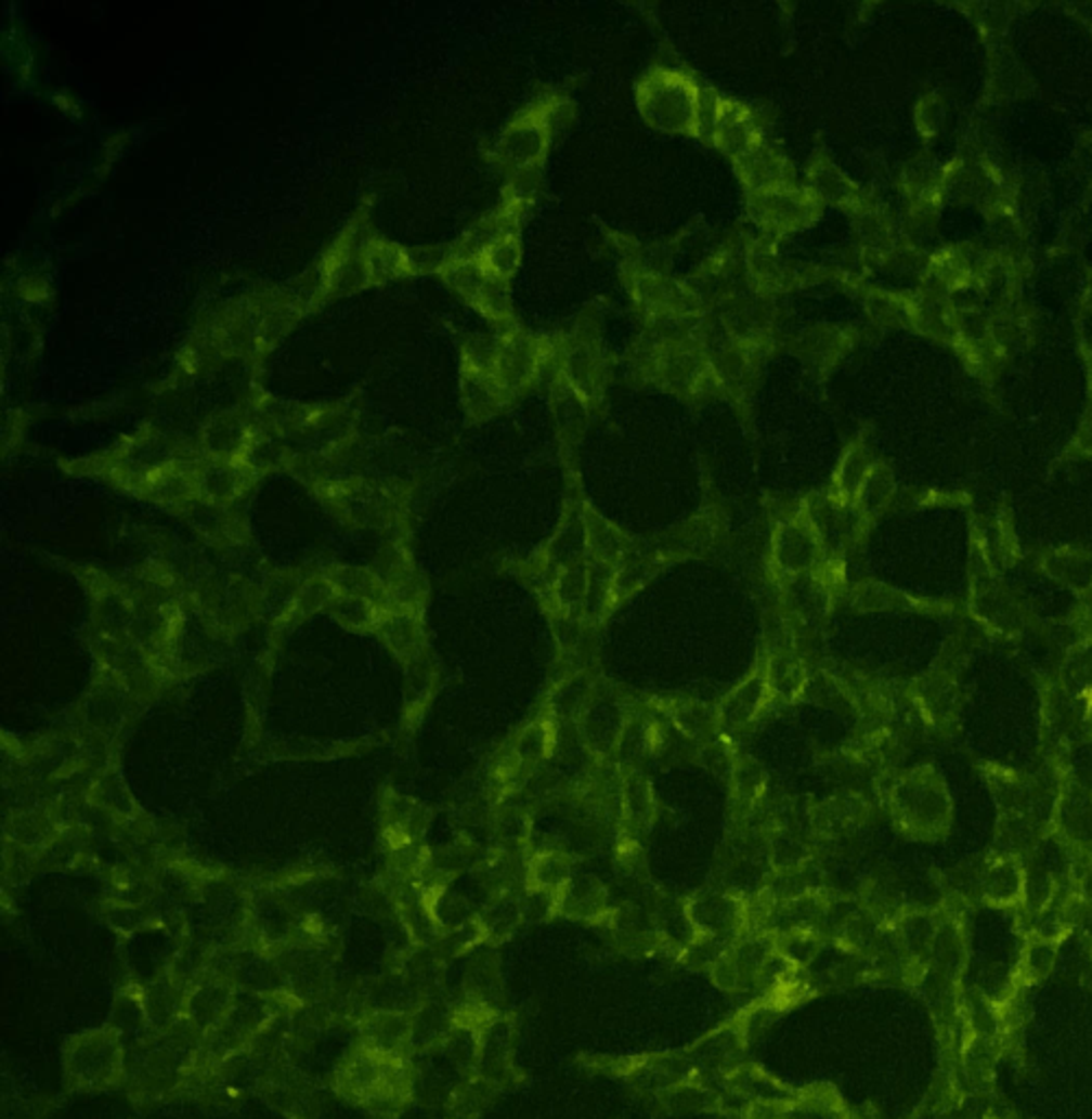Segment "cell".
<instances>
[{"mask_svg":"<svg viewBox=\"0 0 1092 1119\" xmlns=\"http://www.w3.org/2000/svg\"><path fill=\"white\" fill-rule=\"evenodd\" d=\"M704 92L689 73L653 66L636 81V105L647 126L700 139Z\"/></svg>","mask_w":1092,"mask_h":1119,"instance_id":"6da1fadb","label":"cell"},{"mask_svg":"<svg viewBox=\"0 0 1092 1119\" xmlns=\"http://www.w3.org/2000/svg\"><path fill=\"white\" fill-rule=\"evenodd\" d=\"M765 674L769 693L780 695L782 700H795L797 695H802L808 682V676L804 674V667L791 648L774 650V654L765 663Z\"/></svg>","mask_w":1092,"mask_h":1119,"instance_id":"d6986e66","label":"cell"},{"mask_svg":"<svg viewBox=\"0 0 1092 1119\" xmlns=\"http://www.w3.org/2000/svg\"><path fill=\"white\" fill-rule=\"evenodd\" d=\"M554 743H556L554 721L535 719L520 732V737L516 741V749H514V757L520 766H537L551 757Z\"/></svg>","mask_w":1092,"mask_h":1119,"instance_id":"cb8c5ba5","label":"cell"},{"mask_svg":"<svg viewBox=\"0 0 1092 1119\" xmlns=\"http://www.w3.org/2000/svg\"><path fill=\"white\" fill-rule=\"evenodd\" d=\"M872 466H874V461H872L868 448L861 444H853L844 453V457L835 470L833 487H831L833 499H837L842 504H857V496H859Z\"/></svg>","mask_w":1092,"mask_h":1119,"instance_id":"e0dca14e","label":"cell"},{"mask_svg":"<svg viewBox=\"0 0 1092 1119\" xmlns=\"http://www.w3.org/2000/svg\"><path fill=\"white\" fill-rule=\"evenodd\" d=\"M531 882L537 890H562L571 882V859L564 853H537L531 861Z\"/></svg>","mask_w":1092,"mask_h":1119,"instance_id":"f1b7e54d","label":"cell"},{"mask_svg":"<svg viewBox=\"0 0 1092 1119\" xmlns=\"http://www.w3.org/2000/svg\"><path fill=\"white\" fill-rule=\"evenodd\" d=\"M361 265L365 272L367 287L416 276L412 250H406V247L385 236H378L376 232L363 245Z\"/></svg>","mask_w":1092,"mask_h":1119,"instance_id":"30bf717a","label":"cell"},{"mask_svg":"<svg viewBox=\"0 0 1092 1119\" xmlns=\"http://www.w3.org/2000/svg\"><path fill=\"white\" fill-rule=\"evenodd\" d=\"M1081 897H1083V901L1092 908V870H1090V873H1088V875L1083 877V882H1081Z\"/></svg>","mask_w":1092,"mask_h":1119,"instance_id":"f35d334b","label":"cell"},{"mask_svg":"<svg viewBox=\"0 0 1092 1119\" xmlns=\"http://www.w3.org/2000/svg\"><path fill=\"white\" fill-rule=\"evenodd\" d=\"M673 726L696 743H708L715 739L719 724V711L702 702H679L668 708Z\"/></svg>","mask_w":1092,"mask_h":1119,"instance_id":"ffe728a7","label":"cell"},{"mask_svg":"<svg viewBox=\"0 0 1092 1119\" xmlns=\"http://www.w3.org/2000/svg\"><path fill=\"white\" fill-rule=\"evenodd\" d=\"M732 165L745 188V195L795 184V173L789 158L767 141L737 158Z\"/></svg>","mask_w":1092,"mask_h":1119,"instance_id":"9c48e42d","label":"cell"},{"mask_svg":"<svg viewBox=\"0 0 1092 1119\" xmlns=\"http://www.w3.org/2000/svg\"><path fill=\"white\" fill-rule=\"evenodd\" d=\"M18 294L27 302H47L51 298V287L49 281L42 276H25L18 283Z\"/></svg>","mask_w":1092,"mask_h":1119,"instance_id":"8d00e7d4","label":"cell"},{"mask_svg":"<svg viewBox=\"0 0 1092 1119\" xmlns=\"http://www.w3.org/2000/svg\"><path fill=\"white\" fill-rule=\"evenodd\" d=\"M732 796L741 809L750 811L763 796L767 785V775L763 766L752 757H737L732 768Z\"/></svg>","mask_w":1092,"mask_h":1119,"instance_id":"4316f807","label":"cell"},{"mask_svg":"<svg viewBox=\"0 0 1092 1119\" xmlns=\"http://www.w3.org/2000/svg\"><path fill=\"white\" fill-rule=\"evenodd\" d=\"M786 599L795 614L812 619L815 614H822L829 610L831 593L829 584H824L815 573H808L786 577Z\"/></svg>","mask_w":1092,"mask_h":1119,"instance_id":"603a6c76","label":"cell"},{"mask_svg":"<svg viewBox=\"0 0 1092 1119\" xmlns=\"http://www.w3.org/2000/svg\"><path fill=\"white\" fill-rule=\"evenodd\" d=\"M509 403L514 401L485 367L461 359V405L470 418L487 420Z\"/></svg>","mask_w":1092,"mask_h":1119,"instance_id":"8fae6325","label":"cell"},{"mask_svg":"<svg viewBox=\"0 0 1092 1119\" xmlns=\"http://www.w3.org/2000/svg\"><path fill=\"white\" fill-rule=\"evenodd\" d=\"M896 824L915 837H937L950 822V798L933 768L905 775L889 794Z\"/></svg>","mask_w":1092,"mask_h":1119,"instance_id":"3957f363","label":"cell"},{"mask_svg":"<svg viewBox=\"0 0 1092 1119\" xmlns=\"http://www.w3.org/2000/svg\"><path fill=\"white\" fill-rule=\"evenodd\" d=\"M1044 567L1055 580L1068 584L1072 590L1083 593L1092 588V556L1088 554L1057 551L1044 560Z\"/></svg>","mask_w":1092,"mask_h":1119,"instance_id":"484cf974","label":"cell"},{"mask_svg":"<svg viewBox=\"0 0 1092 1119\" xmlns=\"http://www.w3.org/2000/svg\"><path fill=\"white\" fill-rule=\"evenodd\" d=\"M627 724V706L621 693L606 682H595L577 711V726L586 749L595 757L608 759L619 751Z\"/></svg>","mask_w":1092,"mask_h":1119,"instance_id":"8992f818","label":"cell"},{"mask_svg":"<svg viewBox=\"0 0 1092 1119\" xmlns=\"http://www.w3.org/2000/svg\"><path fill=\"white\" fill-rule=\"evenodd\" d=\"M824 551L827 547L808 519L804 504L793 515L778 521L771 541V556L776 569L784 577L815 573V569L824 562Z\"/></svg>","mask_w":1092,"mask_h":1119,"instance_id":"ba28073f","label":"cell"},{"mask_svg":"<svg viewBox=\"0 0 1092 1119\" xmlns=\"http://www.w3.org/2000/svg\"><path fill=\"white\" fill-rule=\"evenodd\" d=\"M791 348L810 365L831 367L837 361V356L846 350V341L840 330L824 326L804 330Z\"/></svg>","mask_w":1092,"mask_h":1119,"instance_id":"44dd1931","label":"cell"},{"mask_svg":"<svg viewBox=\"0 0 1092 1119\" xmlns=\"http://www.w3.org/2000/svg\"><path fill=\"white\" fill-rule=\"evenodd\" d=\"M853 601H855V608H859V610H889V608H909L902 601H911V599H907L902 593H898L885 584H861L855 590Z\"/></svg>","mask_w":1092,"mask_h":1119,"instance_id":"d6a6232c","label":"cell"},{"mask_svg":"<svg viewBox=\"0 0 1092 1119\" xmlns=\"http://www.w3.org/2000/svg\"><path fill=\"white\" fill-rule=\"evenodd\" d=\"M522 259V247H520V234H507L492 243L485 252H481L474 263L485 270L490 276L509 283L511 276L518 272Z\"/></svg>","mask_w":1092,"mask_h":1119,"instance_id":"d4e9b609","label":"cell"},{"mask_svg":"<svg viewBox=\"0 0 1092 1119\" xmlns=\"http://www.w3.org/2000/svg\"><path fill=\"white\" fill-rule=\"evenodd\" d=\"M700 139L713 143L734 162L737 158L745 156L750 149L760 145L765 141V134L763 122L750 105L706 90Z\"/></svg>","mask_w":1092,"mask_h":1119,"instance_id":"5b68a950","label":"cell"},{"mask_svg":"<svg viewBox=\"0 0 1092 1119\" xmlns=\"http://www.w3.org/2000/svg\"><path fill=\"white\" fill-rule=\"evenodd\" d=\"M1055 820L1072 842L1092 840V796L1075 788L1062 792Z\"/></svg>","mask_w":1092,"mask_h":1119,"instance_id":"7402d4cb","label":"cell"},{"mask_svg":"<svg viewBox=\"0 0 1092 1119\" xmlns=\"http://www.w3.org/2000/svg\"><path fill=\"white\" fill-rule=\"evenodd\" d=\"M771 855H774V861L778 863V868H797V866H802V861L806 859L808 853L797 837H793L791 833L778 831L771 842Z\"/></svg>","mask_w":1092,"mask_h":1119,"instance_id":"e575fe53","label":"cell"},{"mask_svg":"<svg viewBox=\"0 0 1092 1119\" xmlns=\"http://www.w3.org/2000/svg\"><path fill=\"white\" fill-rule=\"evenodd\" d=\"M691 914L693 919L704 925L706 929L722 923V925H730L739 914H741V908L737 901L728 899V897H717V895H706L702 899H696L693 906H691Z\"/></svg>","mask_w":1092,"mask_h":1119,"instance_id":"4dcf8cb0","label":"cell"},{"mask_svg":"<svg viewBox=\"0 0 1092 1119\" xmlns=\"http://www.w3.org/2000/svg\"><path fill=\"white\" fill-rule=\"evenodd\" d=\"M1057 962V938L1036 936L1027 940L1020 955V977L1027 984L1046 979Z\"/></svg>","mask_w":1092,"mask_h":1119,"instance_id":"83f0119b","label":"cell"},{"mask_svg":"<svg viewBox=\"0 0 1092 1119\" xmlns=\"http://www.w3.org/2000/svg\"><path fill=\"white\" fill-rule=\"evenodd\" d=\"M700 762L717 777L722 779H728L732 777V768H734V753L730 751V745L724 741V739H713L708 743L702 745V753H700Z\"/></svg>","mask_w":1092,"mask_h":1119,"instance_id":"836d02e7","label":"cell"},{"mask_svg":"<svg viewBox=\"0 0 1092 1119\" xmlns=\"http://www.w3.org/2000/svg\"><path fill=\"white\" fill-rule=\"evenodd\" d=\"M806 186L822 204L857 210L863 206L857 186L829 158H812L806 171Z\"/></svg>","mask_w":1092,"mask_h":1119,"instance_id":"5bb4252c","label":"cell"},{"mask_svg":"<svg viewBox=\"0 0 1092 1119\" xmlns=\"http://www.w3.org/2000/svg\"><path fill=\"white\" fill-rule=\"evenodd\" d=\"M771 698L765 667L756 669L741 685H737L719 704V724L726 730H741L750 726Z\"/></svg>","mask_w":1092,"mask_h":1119,"instance_id":"7c38bea8","label":"cell"},{"mask_svg":"<svg viewBox=\"0 0 1092 1119\" xmlns=\"http://www.w3.org/2000/svg\"><path fill=\"white\" fill-rule=\"evenodd\" d=\"M866 805L855 796H840L810 809V827L822 835H840L863 820Z\"/></svg>","mask_w":1092,"mask_h":1119,"instance_id":"ac0fdd59","label":"cell"},{"mask_svg":"<svg viewBox=\"0 0 1092 1119\" xmlns=\"http://www.w3.org/2000/svg\"><path fill=\"white\" fill-rule=\"evenodd\" d=\"M416 274H442L448 265V247H412Z\"/></svg>","mask_w":1092,"mask_h":1119,"instance_id":"d590c367","label":"cell"},{"mask_svg":"<svg viewBox=\"0 0 1092 1119\" xmlns=\"http://www.w3.org/2000/svg\"><path fill=\"white\" fill-rule=\"evenodd\" d=\"M584 532H586V556L590 562L616 567L629 551L632 541L610 521H606L590 506L582 508Z\"/></svg>","mask_w":1092,"mask_h":1119,"instance_id":"9a60e30c","label":"cell"},{"mask_svg":"<svg viewBox=\"0 0 1092 1119\" xmlns=\"http://www.w3.org/2000/svg\"><path fill=\"white\" fill-rule=\"evenodd\" d=\"M1064 678L1077 693L1092 689V639L1077 643L1064 665Z\"/></svg>","mask_w":1092,"mask_h":1119,"instance_id":"1f68e13d","label":"cell"},{"mask_svg":"<svg viewBox=\"0 0 1092 1119\" xmlns=\"http://www.w3.org/2000/svg\"><path fill=\"white\" fill-rule=\"evenodd\" d=\"M655 794L649 783V779L636 770L629 768L623 775V796H621V820L625 822L627 831L645 833L655 820Z\"/></svg>","mask_w":1092,"mask_h":1119,"instance_id":"2e32d148","label":"cell"},{"mask_svg":"<svg viewBox=\"0 0 1092 1119\" xmlns=\"http://www.w3.org/2000/svg\"><path fill=\"white\" fill-rule=\"evenodd\" d=\"M1025 886H1027L1025 868L1012 855H1005V857L992 861L981 877L984 899H986V903L997 906V908H1010V906L1023 903Z\"/></svg>","mask_w":1092,"mask_h":1119,"instance_id":"4fadbf2b","label":"cell"},{"mask_svg":"<svg viewBox=\"0 0 1092 1119\" xmlns=\"http://www.w3.org/2000/svg\"><path fill=\"white\" fill-rule=\"evenodd\" d=\"M822 208L824 204L812 195V191L797 182L748 195V214L769 240H780L793 232L810 227L822 214Z\"/></svg>","mask_w":1092,"mask_h":1119,"instance_id":"277c9868","label":"cell"},{"mask_svg":"<svg viewBox=\"0 0 1092 1119\" xmlns=\"http://www.w3.org/2000/svg\"><path fill=\"white\" fill-rule=\"evenodd\" d=\"M562 109H569L567 99L546 96L526 105L507 122L494 152V160L507 178L542 173L554 132L562 122Z\"/></svg>","mask_w":1092,"mask_h":1119,"instance_id":"7a4b0ae2","label":"cell"},{"mask_svg":"<svg viewBox=\"0 0 1092 1119\" xmlns=\"http://www.w3.org/2000/svg\"><path fill=\"white\" fill-rule=\"evenodd\" d=\"M1079 444H1081V448L1092 451V418H1086L1081 435H1079Z\"/></svg>","mask_w":1092,"mask_h":1119,"instance_id":"74e56055","label":"cell"},{"mask_svg":"<svg viewBox=\"0 0 1092 1119\" xmlns=\"http://www.w3.org/2000/svg\"><path fill=\"white\" fill-rule=\"evenodd\" d=\"M892 496H894V477H892L889 468L883 464H874L857 496L859 510L866 515V519H874L887 508Z\"/></svg>","mask_w":1092,"mask_h":1119,"instance_id":"f546056e","label":"cell"},{"mask_svg":"<svg viewBox=\"0 0 1092 1119\" xmlns=\"http://www.w3.org/2000/svg\"><path fill=\"white\" fill-rule=\"evenodd\" d=\"M440 278L448 285L464 302L477 309L494 328L514 324L511 302H509V283L490 276L474 261H451Z\"/></svg>","mask_w":1092,"mask_h":1119,"instance_id":"52a82bcc","label":"cell"}]
</instances>
